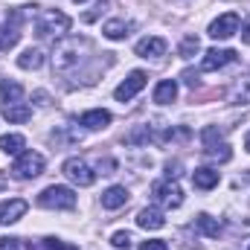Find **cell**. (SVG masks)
Masks as SVG:
<instances>
[{
    "label": "cell",
    "mask_w": 250,
    "mask_h": 250,
    "mask_svg": "<svg viewBox=\"0 0 250 250\" xmlns=\"http://www.w3.org/2000/svg\"><path fill=\"white\" fill-rule=\"evenodd\" d=\"M87 50H90V41H87V38H76V35L62 38V41L56 44V50H53V67H56L59 73H67V70L79 67L82 53H87Z\"/></svg>",
    "instance_id": "obj_1"
},
{
    "label": "cell",
    "mask_w": 250,
    "mask_h": 250,
    "mask_svg": "<svg viewBox=\"0 0 250 250\" xmlns=\"http://www.w3.org/2000/svg\"><path fill=\"white\" fill-rule=\"evenodd\" d=\"M35 29L44 38H64L70 32V18L59 9H44L38 15V21H35Z\"/></svg>",
    "instance_id": "obj_2"
},
{
    "label": "cell",
    "mask_w": 250,
    "mask_h": 250,
    "mask_svg": "<svg viewBox=\"0 0 250 250\" xmlns=\"http://www.w3.org/2000/svg\"><path fill=\"white\" fill-rule=\"evenodd\" d=\"M41 172H44V154H38V151H21L18 160L12 163V175L18 181H32Z\"/></svg>",
    "instance_id": "obj_3"
},
{
    "label": "cell",
    "mask_w": 250,
    "mask_h": 250,
    "mask_svg": "<svg viewBox=\"0 0 250 250\" xmlns=\"http://www.w3.org/2000/svg\"><path fill=\"white\" fill-rule=\"evenodd\" d=\"M38 207H44V209H73L76 207V192L70 187H47L38 195Z\"/></svg>",
    "instance_id": "obj_4"
},
{
    "label": "cell",
    "mask_w": 250,
    "mask_h": 250,
    "mask_svg": "<svg viewBox=\"0 0 250 250\" xmlns=\"http://www.w3.org/2000/svg\"><path fill=\"white\" fill-rule=\"evenodd\" d=\"M151 195H154V201L160 204V207H166V209H178L181 204H184V189L178 187L175 181H157L154 187H151Z\"/></svg>",
    "instance_id": "obj_5"
},
{
    "label": "cell",
    "mask_w": 250,
    "mask_h": 250,
    "mask_svg": "<svg viewBox=\"0 0 250 250\" xmlns=\"http://www.w3.org/2000/svg\"><path fill=\"white\" fill-rule=\"evenodd\" d=\"M204 154H207L209 160H215V163H227V160L233 157L230 146L221 140V134H218L215 128H207V131H204Z\"/></svg>",
    "instance_id": "obj_6"
},
{
    "label": "cell",
    "mask_w": 250,
    "mask_h": 250,
    "mask_svg": "<svg viewBox=\"0 0 250 250\" xmlns=\"http://www.w3.org/2000/svg\"><path fill=\"white\" fill-rule=\"evenodd\" d=\"M62 172H64L67 181H73V184H79V187H90V184L96 181V172H93L82 157H70V160H64Z\"/></svg>",
    "instance_id": "obj_7"
},
{
    "label": "cell",
    "mask_w": 250,
    "mask_h": 250,
    "mask_svg": "<svg viewBox=\"0 0 250 250\" xmlns=\"http://www.w3.org/2000/svg\"><path fill=\"white\" fill-rule=\"evenodd\" d=\"M239 26H242L239 15H236V12H227V15H221V18H215V21L209 23V38H215V41L233 38V35L239 32Z\"/></svg>",
    "instance_id": "obj_8"
},
{
    "label": "cell",
    "mask_w": 250,
    "mask_h": 250,
    "mask_svg": "<svg viewBox=\"0 0 250 250\" xmlns=\"http://www.w3.org/2000/svg\"><path fill=\"white\" fill-rule=\"evenodd\" d=\"M146 82H148V76H146L143 70H134V73H131V76L123 82V84L114 90V96H117L120 102H128V99H134V96L146 87Z\"/></svg>",
    "instance_id": "obj_9"
},
{
    "label": "cell",
    "mask_w": 250,
    "mask_h": 250,
    "mask_svg": "<svg viewBox=\"0 0 250 250\" xmlns=\"http://www.w3.org/2000/svg\"><path fill=\"white\" fill-rule=\"evenodd\" d=\"M236 62V50H207L204 53V62H201V70H221L227 64Z\"/></svg>",
    "instance_id": "obj_10"
},
{
    "label": "cell",
    "mask_w": 250,
    "mask_h": 250,
    "mask_svg": "<svg viewBox=\"0 0 250 250\" xmlns=\"http://www.w3.org/2000/svg\"><path fill=\"white\" fill-rule=\"evenodd\" d=\"M166 38H160V35H148V38H143L140 44H137V56L140 59H160V56H166Z\"/></svg>",
    "instance_id": "obj_11"
},
{
    "label": "cell",
    "mask_w": 250,
    "mask_h": 250,
    "mask_svg": "<svg viewBox=\"0 0 250 250\" xmlns=\"http://www.w3.org/2000/svg\"><path fill=\"white\" fill-rule=\"evenodd\" d=\"M26 201L23 198H12V201H3L0 204V224H15L18 218H23V212H26Z\"/></svg>",
    "instance_id": "obj_12"
},
{
    "label": "cell",
    "mask_w": 250,
    "mask_h": 250,
    "mask_svg": "<svg viewBox=\"0 0 250 250\" xmlns=\"http://www.w3.org/2000/svg\"><path fill=\"white\" fill-rule=\"evenodd\" d=\"M137 224L143 230H160V227H166V215L157 207H146V209L137 212Z\"/></svg>",
    "instance_id": "obj_13"
},
{
    "label": "cell",
    "mask_w": 250,
    "mask_h": 250,
    "mask_svg": "<svg viewBox=\"0 0 250 250\" xmlns=\"http://www.w3.org/2000/svg\"><path fill=\"white\" fill-rule=\"evenodd\" d=\"M233 105H250V76H239L227 90Z\"/></svg>",
    "instance_id": "obj_14"
},
{
    "label": "cell",
    "mask_w": 250,
    "mask_h": 250,
    "mask_svg": "<svg viewBox=\"0 0 250 250\" xmlns=\"http://www.w3.org/2000/svg\"><path fill=\"white\" fill-rule=\"evenodd\" d=\"M128 204V189L125 187H111L102 192V207L105 209H120Z\"/></svg>",
    "instance_id": "obj_15"
},
{
    "label": "cell",
    "mask_w": 250,
    "mask_h": 250,
    "mask_svg": "<svg viewBox=\"0 0 250 250\" xmlns=\"http://www.w3.org/2000/svg\"><path fill=\"white\" fill-rule=\"evenodd\" d=\"M178 99V82L175 79H163L157 87H154V102L157 105H169Z\"/></svg>",
    "instance_id": "obj_16"
},
{
    "label": "cell",
    "mask_w": 250,
    "mask_h": 250,
    "mask_svg": "<svg viewBox=\"0 0 250 250\" xmlns=\"http://www.w3.org/2000/svg\"><path fill=\"white\" fill-rule=\"evenodd\" d=\"M29 117H32V108L23 105V102H9V105H3V120H9V123H26Z\"/></svg>",
    "instance_id": "obj_17"
},
{
    "label": "cell",
    "mask_w": 250,
    "mask_h": 250,
    "mask_svg": "<svg viewBox=\"0 0 250 250\" xmlns=\"http://www.w3.org/2000/svg\"><path fill=\"white\" fill-rule=\"evenodd\" d=\"M82 125H84L87 131H99V128L111 125V114H108V111H102V108L87 111V114H82Z\"/></svg>",
    "instance_id": "obj_18"
},
{
    "label": "cell",
    "mask_w": 250,
    "mask_h": 250,
    "mask_svg": "<svg viewBox=\"0 0 250 250\" xmlns=\"http://www.w3.org/2000/svg\"><path fill=\"white\" fill-rule=\"evenodd\" d=\"M192 184L207 192V189L218 187V172H215V169H207V166H204V169H195V172H192Z\"/></svg>",
    "instance_id": "obj_19"
},
{
    "label": "cell",
    "mask_w": 250,
    "mask_h": 250,
    "mask_svg": "<svg viewBox=\"0 0 250 250\" xmlns=\"http://www.w3.org/2000/svg\"><path fill=\"white\" fill-rule=\"evenodd\" d=\"M44 64V53L38 50V47H29V50H23L21 56H18V67L21 70H38Z\"/></svg>",
    "instance_id": "obj_20"
},
{
    "label": "cell",
    "mask_w": 250,
    "mask_h": 250,
    "mask_svg": "<svg viewBox=\"0 0 250 250\" xmlns=\"http://www.w3.org/2000/svg\"><path fill=\"white\" fill-rule=\"evenodd\" d=\"M102 32H105V38H111V41H123V38H128V32H131V23H128V21H108V23L102 26Z\"/></svg>",
    "instance_id": "obj_21"
},
{
    "label": "cell",
    "mask_w": 250,
    "mask_h": 250,
    "mask_svg": "<svg viewBox=\"0 0 250 250\" xmlns=\"http://www.w3.org/2000/svg\"><path fill=\"white\" fill-rule=\"evenodd\" d=\"M195 224H198V230H201L204 236H209V239H218V236H221V224H218L212 215H207V212H201V215L195 218Z\"/></svg>",
    "instance_id": "obj_22"
},
{
    "label": "cell",
    "mask_w": 250,
    "mask_h": 250,
    "mask_svg": "<svg viewBox=\"0 0 250 250\" xmlns=\"http://www.w3.org/2000/svg\"><path fill=\"white\" fill-rule=\"evenodd\" d=\"M23 146H26V140H23L21 134H3V137H0V151H3V154H21Z\"/></svg>",
    "instance_id": "obj_23"
},
{
    "label": "cell",
    "mask_w": 250,
    "mask_h": 250,
    "mask_svg": "<svg viewBox=\"0 0 250 250\" xmlns=\"http://www.w3.org/2000/svg\"><path fill=\"white\" fill-rule=\"evenodd\" d=\"M21 96H23V87L18 84V82H9V79H3L0 82V99L9 105V102H21Z\"/></svg>",
    "instance_id": "obj_24"
},
{
    "label": "cell",
    "mask_w": 250,
    "mask_h": 250,
    "mask_svg": "<svg viewBox=\"0 0 250 250\" xmlns=\"http://www.w3.org/2000/svg\"><path fill=\"white\" fill-rule=\"evenodd\" d=\"M29 250H76L73 245H67L62 239H41L35 245H29Z\"/></svg>",
    "instance_id": "obj_25"
},
{
    "label": "cell",
    "mask_w": 250,
    "mask_h": 250,
    "mask_svg": "<svg viewBox=\"0 0 250 250\" xmlns=\"http://www.w3.org/2000/svg\"><path fill=\"white\" fill-rule=\"evenodd\" d=\"M198 50H201V41H198L195 35H187V38L181 41V59H192Z\"/></svg>",
    "instance_id": "obj_26"
},
{
    "label": "cell",
    "mask_w": 250,
    "mask_h": 250,
    "mask_svg": "<svg viewBox=\"0 0 250 250\" xmlns=\"http://www.w3.org/2000/svg\"><path fill=\"white\" fill-rule=\"evenodd\" d=\"M151 140V131H148V125H140V128H134L128 137H125V143H148Z\"/></svg>",
    "instance_id": "obj_27"
},
{
    "label": "cell",
    "mask_w": 250,
    "mask_h": 250,
    "mask_svg": "<svg viewBox=\"0 0 250 250\" xmlns=\"http://www.w3.org/2000/svg\"><path fill=\"white\" fill-rule=\"evenodd\" d=\"M131 242H134V239H131V233H125V230H120V233L111 236V245H114L117 250H128L131 248Z\"/></svg>",
    "instance_id": "obj_28"
},
{
    "label": "cell",
    "mask_w": 250,
    "mask_h": 250,
    "mask_svg": "<svg viewBox=\"0 0 250 250\" xmlns=\"http://www.w3.org/2000/svg\"><path fill=\"white\" fill-rule=\"evenodd\" d=\"M108 6H111V0H99V3L93 6V12L84 15V21H96V15H99V12H108Z\"/></svg>",
    "instance_id": "obj_29"
},
{
    "label": "cell",
    "mask_w": 250,
    "mask_h": 250,
    "mask_svg": "<svg viewBox=\"0 0 250 250\" xmlns=\"http://www.w3.org/2000/svg\"><path fill=\"white\" fill-rule=\"evenodd\" d=\"M140 250H169V245H166L163 239H151V242H143Z\"/></svg>",
    "instance_id": "obj_30"
},
{
    "label": "cell",
    "mask_w": 250,
    "mask_h": 250,
    "mask_svg": "<svg viewBox=\"0 0 250 250\" xmlns=\"http://www.w3.org/2000/svg\"><path fill=\"white\" fill-rule=\"evenodd\" d=\"M0 250H21V242L12 239V236H3L0 239Z\"/></svg>",
    "instance_id": "obj_31"
},
{
    "label": "cell",
    "mask_w": 250,
    "mask_h": 250,
    "mask_svg": "<svg viewBox=\"0 0 250 250\" xmlns=\"http://www.w3.org/2000/svg\"><path fill=\"white\" fill-rule=\"evenodd\" d=\"M184 82H187L189 87H198V82H201V76H198L195 70H184Z\"/></svg>",
    "instance_id": "obj_32"
},
{
    "label": "cell",
    "mask_w": 250,
    "mask_h": 250,
    "mask_svg": "<svg viewBox=\"0 0 250 250\" xmlns=\"http://www.w3.org/2000/svg\"><path fill=\"white\" fill-rule=\"evenodd\" d=\"M178 175H181V163H169V166H166V178L172 181V178H178Z\"/></svg>",
    "instance_id": "obj_33"
},
{
    "label": "cell",
    "mask_w": 250,
    "mask_h": 250,
    "mask_svg": "<svg viewBox=\"0 0 250 250\" xmlns=\"http://www.w3.org/2000/svg\"><path fill=\"white\" fill-rule=\"evenodd\" d=\"M242 41H245V44H250V18L242 23Z\"/></svg>",
    "instance_id": "obj_34"
},
{
    "label": "cell",
    "mask_w": 250,
    "mask_h": 250,
    "mask_svg": "<svg viewBox=\"0 0 250 250\" xmlns=\"http://www.w3.org/2000/svg\"><path fill=\"white\" fill-rule=\"evenodd\" d=\"M35 99H38V105H47V93H41V90H38V93H35Z\"/></svg>",
    "instance_id": "obj_35"
},
{
    "label": "cell",
    "mask_w": 250,
    "mask_h": 250,
    "mask_svg": "<svg viewBox=\"0 0 250 250\" xmlns=\"http://www.w3.org/2000/svg\"><path fill=\"white\" fill-rule=\"evenodd\" d=\"M245 148H248V151H250V134H248V137H245Z\"/></svg>",
    "instance_id": "obj_36"
},
{
    "label": "cell",
    "mask_w": 250,
    "mask_h": 250,
    "mask_svg": "<svg viewBox=\"0 0 250 250\" xmlns=\"http://www.w3.org/2000/svg\"><path fill=\"white\" fill-rule=\"evenodd\" d=\"M73 3H87V0H73Z\"/></svg>",
    "instance_id": "obj_37"
},
{
    "label": "cell",
    "mask_w": 250,
    "mask_h": 250,
    "mask_svg": "<svg viewBox=\"0 0 250 250\" xmlns=\"http://www.w3.org/2000/svg\"><path fill=\"white\" fill-rule=\"evenodd\" d=\"M248 181H250V175H248Z\"/></svg>",
    "instance_id": "obj_38"
},
{
    "label": "cell",
    "mask_w": 250,
    "mask_h": 250,
    "mask_svg": "<svg viewBox=\"0 0 250 250\" xmlns=\"http://www.w3.org/2000/svg\"><path fill=\"white\" fill-rule=\"evenodd\" d=\"M248 250H250V248H248Z\"/></svg>",
    "instance_id": "obj_39"
}]
</instances>
